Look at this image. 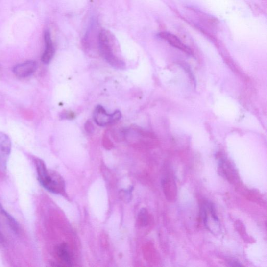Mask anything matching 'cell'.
Returning a JSON list of instances; mask_svg holds the SVG:
<instances>
[{"label":"cell","mask_w":267,"mask_h":267,"mask_svg":"<svg viewBox=\"0 0 267 267\" xmlns=\"http://www.w3.org/2000/svg\"><path fill=\"white\" fill-rule=\"evenodd\" d=\"M35 164L38 181L46 190L56 194L64 193L65 182L58 173L47 169L44 161L42 159H35Z\"/></svg>","instance_id":"obj_1"},{"label":"cell","mask_w":267,"mask_h":267,"mask_svg":"<svg viewBox=\"0 0 267 267\" xmlns=\"http://www.w3.org/2000/svg\"><path fill=\"white\" fill-rule=\"evenodd\" d=\"M111 34L106 30H102L99 35V46L100 53L103 58L111 66L117 69H124V62L113 53L110 43Z\"/></svg>","instance_id":"obj_2"},{"label":"cell","mask_w":267,"mask_h":267,"mask_svg":"<svg viewBox=\"0 0 267 267\" xmlns=\"http://www.w3.org/2000/svg\"><path fill=\"white\" fill-rule=\"evenodd\" d=\"M229 265H230V266H232V267H238V266L241 267V266H242V265H241L240 263H239V262H236V261H232V262H230Z\"/></svg>","instance_id":"obj_12"},{"label":"cell","mask_w":267,"mask_h":267,"mask_svg":"<svg viewBox=\"0 0 267 267\" xmlns=\"http://www.w3.org/2000/svg\"><path fill=\"white\" fill-rule=\"evenodd\" d=\"M139 222L142 225H146L148 222V214L147 210L143 208L139 215Z\"/></svg>","instance_id":"obj_10"},{"label":"cell","mask_w":267,"mask_h":267,"mask_svg":"<svg viewBox=\"0 0 267 267\" xmlns=\"http://www.w3.org/2000/svg\"><path fill=\"white\" fill-rule=\"evenodd\" d=\"M44 39L45 49L42 56V61L45 64H48L52 61L55 54V49L49 30L45 32Z\"/></svg>","instance_id":"obj_7"},{"label":"cell","mask_w":267,"mask_h":267,"mask_svg":"<svg viewBox=\"0 0 267 267\" xmlns=\"http://www.w3.org/2000/svg\"><path fill=\"white\" fill-rule=\"evenodd\" d=\"M122 117V114L119 110H117L109 114L106 110L101 106H97L93 113L95 122L101 127L112 125L118 122Z\"/></svg>","instance_id":"obj_3"},{"label":"cell","mask_w":267,"mask_h":267,"mask_svg":"<svg viewBox=\"0 0 267 267\" xmlns=\"http://www.w3.org/2000/svg\"><path fill=\"white\" fill-rule=\"evenodd\" d=\"M37 69L36 61L29 60L17 65L13 68L15 76L20 78H27L34 73Z\"/></svg>","instance_id":"obj_5"},{"label":"cell","mask_w":267,"mask_h":267,"mask_svg":"<svg viewBox=\"0 0 267 267\" xmlns=\"http://www.w3.org/2000/svg\"><path fill=\"white\" fill-rule=\"evenodd\" d=\"M12 142L9 136L0 132V170L5 172L11 154Z\"/></svg>","instance_id":"obj_4"},{"label":"cell","mask_w":267,"mask_h":267,"mask_svg":"<svg viewBox=\"0 0 267 267\" xmlns=\"http://www.w3.org/2000/svg\"><path fill=\"white\" fill-rule=\"evenodd\" d=\"M0 225L15 234H18L20 231L18 222L13 217L6 211L1 203H0Z\"/></svg>","instance_id":"obj_6"},{"label":"cell","mask_w":267,"mask_h":267,"mask_svg":"<svg viewBox=\"0 0 267 267\" xmlns=\"http://www.w3.org/2000/svg\"><path fill=\"white\" fill-rule=\"evenodd\" d=\"M159 37L166 40L171 45L186 53L192 54V52L190 48L185 45L181 40L175 35L168 32H162L159 34Z\"/></svg>","instance_id":"obj_8"},{"label":"cell","mask_w":267,"mask_h":267,"mask_svg":"<svg viewBox=\"0 0 267 267\" xmlns=\"http://www.w3.org/2000/svg\"><path fill=\"white\" fill-rule=\"evenodd\" d=\"M56 254L60 260L66 266H72V257L68 246L66 244H61L56 249Z\"/></svg>","instance_id":"obj_9"},{"label":"cell","mask_w":267,"mask_h":267,"mask_svg":"<svg viewBox=\"0 0 267 267\" xmlns=\"http://www.w3.org/2000/svg\"><path fill=\"white\" fill-rule=\"evenodd\" d=\"M131 189L130 190L124 191V194L123 195V199L125 200H130L131 198Z\"/></svg>","instance_id":"obj_11"},{"label":"cell","mask_w":267,"mask_h":267,"mask_svg":"<svg viewBox=\"0 0 267 267\" xmlns=\"http://www.w3.org/2000/svg\"><path fill=\"white\" fill-rule=\"evenodd\" d=\"M5 242L4 237L2 233L0 231V243L3 244Z\"/></svg>","instance_id":"obj_13"}]
</instances>
